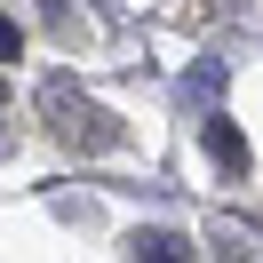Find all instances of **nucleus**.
Here are the masks:
<instances>
[{
	"mask_svg": "<svg viewBox=\"0 0 263 263\" xmlns=\"http://www.w3.org/2000/svg\"><path fill=\"white\" fill-rule=\"evenodd\" d=\"M16 48H24V32H16V16H0V64H16Z\"/></svg>",
	"mask_w": 263,
	"mask_h": 263,
	"instance_id": "obj_4",
	"label": "nucleus"
},
{
	"mask_svg": "<svg viewBox=\"0 0 263 263\" xmlns=\"http://www.w3.org/2000/svg\"><path fill=\"white\" fill-rule=\"evenodd\" d=\"M199 136H208V152H215V167H223V176H247V136L231 128V120H208Z\"/></svg>",
	"mask_w": 263,
	"mask_h": 263,
	"instance_id": "obj_2",
	"label": "nucleus"
},
{
	"mask_svg": "<svg viewBox=\"0 0 263 263\" xmlns=\"http://www.w3.org/2000/svg\"><path fill=\"white\" fill-rule=\"evenodd\" d=\"M128 255H160V263H176V255H192V247H183L176 231H136V239H128Z\"/></svg>",
	"mask_w": 263,
	"mask_h": 263,
	"instance_id": "obj_3",
	"label": "nucleus"
},
{
	"mask_svg": "<svg viewBox=\"0 0 263 263\" xmlns=\"http://www.w3.org/2000/svg\"><path fill=\"white\" fill-rule=\"evenodd\" d=\"M0 104H8V88H0Z\"/></svg>",
	"mask_w": 263,
	"mask_h": 263,
	"instance_id": "obj_5",
	"label": "nucleus"
},
{
	"mask_svg": "<svg viewBox=\"0 0 263 263\" xmlns=\"http://www.w3.org/2000/svg\"><path fill=\"white\" fill-rule=\"evenodd\" d=\"M48 104H56V112H64V136H72V144H88V152H104V144H120V128H112V112H104V104H88V96H72L64 80L48 88Z\"/></svg>",
	"mask_w": 263,
	"mask_h": 263,
	"instance_id": "obj_1",
	"label": "nucleus"
}]
</instances>
